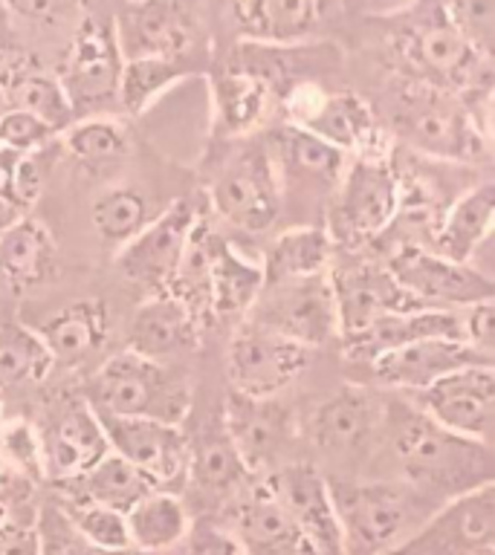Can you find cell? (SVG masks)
Returning a JSON list of instances; mask_svg holds the SVG:
<instances>
[{"instance_id":"obj_1","label":"cell","mask_w":495,"mask_h":555,"mask_svg":"<svg viewBox=\"0 0 495 555\" xmlns=\"http://www.w3.org/2000/svg\"><path fill=\"white\" fill-rule=\"evenodd\" d=\"M382 440L389 442L403 480L446 501L475 486L493 483V446L446 431L403 393L385 399Z\"/></svg>"},{"instance_id":"obj_2","label":"cell","mask_w":495,"mask_h":555,"mask_svg":"<svg viewBox=\"0 0 495 555\" xmlns=\"http://www.w3.org/2000/svg\"><path fill=\"white\" fill-rule=\"evenodd\" d=\"M345 555H391L434 512L432 494L406 480L328 477Z\"/></svg>"},{"instance_id":"obj_3","label":"cell","mask_w":495,"mask_h":555,"mask_svg":"<svg viewBox=\"0 0 495 555\" xmlns=\"http://www.w3.org/2000/svg\"><path fill=\"white\" fill-rule=\"evenodd\" d=\"M85 402L96 414L180 425L191 411V385L172 364L122 350L87 379Z\"/></svg>"},{"instance_id":"obj_4","label":"cell","mask_w":495,"mask_h":555,"mask_svg":"<svg viewBox=\"0 0 495 555\" xmlns=\"http://www.w3.org/2000/svg\"><path fill=\"white\" fill-rule=\"evenodd\" d=\"M394 128L415 151L441 163H472L484 154L490 137L464 95L426 81L399 87Z\"/></svg>"},{"instance_id":"obj_5","label":"cell","mask_w":495,"mask_h":555,"mask_svg":"<svg viewBox=\"0 0 495 555\" xmlns=\"http://www.w3.org/2000/svg\"><path fill=\"white\" fill-rule=\"evenodd\" d=\"M406 208V182L391 154L351 156L330 199L328 229L333 246H365L380 237Z\"/></svg>"},{"instance_id":"obj_6","label":"cell","mask_w":495,"mask_h":555,"mask_svg":"<svg viewBox=\"0 0 495 555\" xmlns=\"http://www.w3.org/2000/svg\"><path fill=\"white\" fill-rule=\"evenodd\" d=\"M122 64L125 59L116 47L113 24L93 21L87 15L73 29V41H69L59 73H55L76 119L111 116V111H119L116 95H119Z\"/></svg>"},{"instance_id":"obj_7","label":"cell","mask_w":495,"mask_h":555,"mask_svg":"<svg viewBox=\"0 0 495 555\" xmlns=\"http://www.w3.org/2000/svg\"><path fill=\"white\" fill-rule=\"evenodd\" d=\"M382 263L399 289L423 310H467L495 298V284L486 272L443 258L420 243H403Z\"/></svg>"},{"instance_id":"obj_8","label":"cell","mask_w":495,"mask_h":555,"mask_svg":"<svg viewBox=\"0 0 495 555\" xmlns=\"http://www.w3.org/2000/svg\"><path fill=\"white\" fill-rule=\"evenodd\" d=\"M403 55L415 81L443 87L452 93H490V61H484L455 29L443 12H432L399 35Z\"/></svg>"},{"instance_id":"obj_9","label":"cell","mask_w":495,"mask_h":555,"mask_svg":"<svg viewBox=\"0 0 495 555\" xmlns=\"http://www.w3.org/2000/svg\"><path fill=\"white\" fill-rule=\"evenodd\" d=\"M328 272L264 284L243 319L255 321L307 350L330 345L339 338V319Z\"/></svg>"},{"instance_id":"obj_10","label":"cell","mask_w":495,"mask_h":555,"mask_svg":"<svg viewBox=\"0 0 495 555\" xmlns=\"http://www.w3.org/2000/svg\"><path fill=\"white\" fill-rule=\"evenodd\" d=\"M290 125L310 130L328 145L347 156L389 154V142L373 111L363 95L351 90H321L316 85H299L287 93Z\"/></svg>"},{"instance_id":"obj_11","label":"cell","mask_w":495,"mask_h":555,"mask_svg":"<svg viewBox=\"0 0 495 555\" xmlns=\"http://www.w3.org/2000/svg\"><path fill=\"white\" fill-rule=\"evenodd\" d=\"M198 220L200 208L194 206V199H177L163 208L137 237H130L122 249H116L113 263L119 275L142 289L145 298L168 293Z\"/></svg>"},{"instance_id":"obj_12","label":"cell","mask_w":495,"mask_h":555,"mask_svg":"<svg viewBox=\"0 0 495 555\" xmlns=\"http://www.w3.org/2000/svg\"><path fill=\"white\" fill-rule=\"evenodd\" d=\"M307 362H310L307 347L246 319L234 330L232 341L226 347L229 385L246 397H281L302 376Z\"/></svg>"},{"instance_id":"obj_13","label":"cell","mask_w":495,"mask_h":555,"mask_svg":"<svg viewBox=\"0 0 495 555\" xmlns=\"http://www.w3.org/2000/svg\"><path fill=\"white\" fill-rule=\"evenodd\" d=\"M495 480L434 506L417 532L391 555H493Z\"/></svg>"},{"instance_id":"obj_14","label":"cell","mask_w":495,"mask_h":555,"mask_svg":"<svg viewBox=\"0 0 495 555\" xmlns=\"http://www.w3.org/2000/svg\"><path fill=\"white\" fill-rule=\"evenodd\" d=\"M212 208L241 232H267L281 211V185L267 145L243 147L212 182Z\"/></svg>"},{"instance_id":"obj_15","label":"cell","mask_w":495,"mask_h":555,"mask_svg":"<svg viewBox=\"0 0 495 555\" xmlns=\"http://www.w3.org/2000/svg\"><path fill=\"white\" fill-rule=\"evenodd\" d=\"M96 416L107 437V449L145 475L154 489L174 492L189 480V437L180 425L139 416Z\"/></svg>"},{"instance_id":"obj_16","label":"cell","mask_w":495,"mask_h":555,"mask_svg":"<svg viewBox=\"0 0 495 555\" xmlns=\"http://www.w3.org/2000/svg\"><path fill=\"white\" fill-rule=\"evenodd\" d=\"M411 399L429 420L467 440L493 446L495 364H469L443 376Z\"/></svg>"},{"instance_id":"obj_17","label":"cell","mask_w":495,"mask_h":555,"mask_svg":"<svg viewBox=\"0 0 495 555\" xmlns=\"http://www.w3.org/2000/svg\"><path fill=\"white\" fill-rule=\"evenodd\" d=\"M385 399L359 385H345L313 408L307 440L330 460H363L382 440Z\"/></svg>"},{"instance_id":"obj_18","label":"cell","mask_w":495,"mask_h":555,"mask_svg":"<svg viewBox=\"0 0 495 555\" xmlns=\"http://www.w3.org/2000/svg\"><path fill=\"white\" fill-rule=\"evenodd\" d=\"M111 24L125 61H186L198 38L194 15L182 0H125Z\"/></svg>"},{"instance_id":"obj_19","label":"cell","mask_w":495,"mask_h":555,"mask_svg":"<svg viewBox=\"0 0 495 555\" xmlns=\"http://www.w3.org/2000/svg\"><path fill=\"white\" fill-rule=\"evenodd\" d=\"M35 434L41 449V472L52 483L73 480L111 451L102 423L85 397L59 402L50 420L35 428Z\"/></svg>"},{"instance_id":"obj_20","label":"cell","mask_w":495,"mask_h":555,"mask_svg":"<svg viewBox=\"0 0 495 555\" xmlns=\"http://www.w3.org/2000/svg\"><path fill=\"white\" fill-rule=\"evenodd\" d=\"M278 503L293 518L310 555H345L337 512L330 501L328 477L310 463H287L264 477Z\"/></svg>"},{"instance_id":"obj_21","label":"cell","mask_w":495,"mask_h":555,"mask_svg":"<svg viewBox=\"0 0 495 555\" xmlns=\"http://www.w3.org/2000/svg\"><path fill=\"white\" fill-rule=\"evenodd\" d=\"M330 286H333V301H337L339 319V341L356 336L371 321L391 315V312L423 310L420 304L408 298L399 284L391 278L385 263L373 260H354L342 267H330Z\"/></svg>"},{"instance_id":"obj_22","label":"cell","mask_w":495,"mask_h":555,"mask_svg":"<svg viewBox=\"0 0 495 555\" xmlns=\"http://www.w3.org/2000/svg\"><path fill=\"white\" fill-rule=\"evenodd\" d=\"M469 364H495V356L481 353L460 338H423L377 356L368 362V367L380 388L411 397Z\"/></svg>"},{"instance_id":"obj_23","label":"cell","mask_w":495,"mask_h":555,"mask_svg":"<svg viewBox=\"0 0 495 555\" xmlns=\"http://www.w3.org/2000/svg\"><path fill=\"white\" fill-rule=\"evenodd\" d=\"M330 0H238V33L252 47L290 50L313 41L325 26Z\"/></svg>"},{"instance_id":"obj_24","label":"cell","mask_w":495,"mask_h":555,"mask_svg":"<svg viewBox=\"0 0 495 555\" xmlns=\"http://www.w3.org/2000/svg\"><path fill=\"white\" fill-rule=\"evenodd\" d=\"M220 425L241 454L243 466L250 468V475L272 463V457L284 449V442L293 434L290 408L281 405L278 397H246L238 390L226 397Z\"/></svg>"},{"instance_id":"obj_25","label":"cell","mask_w":495,"mask_h":555,"mask_svg":"<svg viewBox=\"0 0 495 555\" xmlns=\"http://www.w3.org/2000/svg\"><path fill=\"white\" fill-rule=\"evenodd\" d=\"M200 327H203V321L177 295H148L134 312L125 350L145 356L151 362L172 364L174 359L198 350Z\"/></svg>"},{"instance_id":"obj_26","label":"cell","mask_w":495,"mask_h":555,"mask_svg":"<svg viewBox=\"0 0 495 555\" xmlns=\"http://www.w3.org/2000/svg\"><path fill=\"white\" fill-rule=\"evenodd\" d=\"M423 338H460V310L391 312V315L371 321L356 336L342 338V345L351 359L368 364L377 356L415 345Z\"/></svg>"},{"instance_id":"obj_27","label":"cell","mask_w":495,"mask_h":555,"mask_svg":"<svg viewBox=\"0 0 495 555\" xmlns=\"http://www.w3.org/2000/svg\"><path fill=\"white\" fill-rule=\"evenodd\" d=\"M234 538L246 555H310L293 518L278 503L267 480H261L241 498L234 515Z\"/></svg>"},{"instance_id":"obj_28","label":"cell","mask_w":495,"mask_h":555,"mask_svg":"<svg viewBox=\"0 0 495 555\" xmlns=\"http://www.w3.org/2000/svg\"><path fill=\"white\" fill-rule=\"evenodd\" d=\"M55 364H81L111 336V315L99 298H78L43 319L35 330Z\"/></svg>"},{"instance_id":"obj_29","label":"cell","mask_w":495,"mask_h":555,"mask_svg":"<svg viewBox=\"0 0 495 555\" xmlns=\"http://www.w3.org/2000/svg\"><path fill=\"white\" fill-rule=\"evenodd\" d=\"M59 269V246L50 229L26 215L9 232L0 234V281L12 293L38 289Z\"/></svg>"},{"instance_id":"obj_30","label":"cell","mask_w":495,"mask_h":555,"mask_svg":"<svg viewBox=\"0 0 495 555\" xmlns=\"http://www.w3.org/2000/svg\"><path fill=\"white\" fill-rule=\"evenodd\" d=\"M495 220V185L493 182H478L472 189L460 194L441 223L434 225V251L443 258L472 263L478 249L490 241Z\"/></svg>"},{"instance_id":"obj_31","label":"cell","mask_w":495,"mask_h":555,"mask_svg":"<svg viewBox=\"0 0 495 555\" xmlns=\"http://www.w3.org/2000/svg\"><path fill=\"white\" fill-rule=\"evenodd\" d=\"M215 119L229 137H246L264 125L272 102V81L255 67H224L212 78Z\"/></svg>"},{"instance_id":"obj_32","label":"cell","mask_w":495,"mask_h":555,"mask_svg":"<svg viewBox=\"0 0 495 555\" xmlns=\"http://www.w3.org/2000/svg\"><path fill=\"white\" fill-rule=\"evenodd\" d=\"M267 151L276 171L281 168L293 180L316 182V185L330 191L337 189L339 177H342L347 159H351L339 147L328 145L325 139H319L310 130L299 128V125H290V121L269 137Z\"/></svg>"},{"instance_id":"obj_33","label":"cell","mask_w":495,"mask_h":555,"mask_svg":"<svg viewBox=\"0 0 495 555\" xmlns=\"http://www.w3.org/2000/svg\"><path fill=\"white\" fill-rule=\"evenodd\" d=\"M67 503H96L104 509L125 512L137 501H142L148 492H154V483L145 475H139L137 468L125 463L119 454L107 451L96 466L81 472L73 480L55 483Z\"/></svg>"},{"instance_id":"obj_34","label":"cell","mask_w":495,"mask_h":555,"mask_svg":"<svg viewBox=\"0 0 495 555\" xmlns=\"http://www.w3.org/2000/svg\"><path fill=\"white\" fill-rule=\"evenodd\" d=\"M125 527L134 553L156 555L180 546L182 538L189 535L191 515L180 494L154 489L125 512Z\"/></svg>"},{"instance_id":"obj_35","label":"cell","mask_w":495,"mask_h":555,"mask_svg":"<svg viewBox=\"0 0 495 555\" xmlns=\"http://www.w3.org/2000/svg\"><path fill=\"white\" fill-rule=\"evenodd\" d=\"M261 289H264L261 263L246 258L217 234L212 263H208V315H246Z\"/></svg>"},{"instance_id":"obj_36","label":"cell","mask_w":495,"mask_h":555,"mask_svg":"<svg viewBox=\"0 0 495 555\" xmlns=\"http://www.w3.org/2000/svg\"><path fill=\"white\" fill-rule=\"evenodd\" d=\"M333 241L321 225H295L287 229L264 251L261 272L264 284H278V281H295V278L325 275L333 267Z\"/></svg>"},{"instance_id":"obj_37","label":"cell","mask_w":495,"mask_h":555,"mask_svg":"<svg viewBox=\"0 0 495 555\" xmlns=\"http://www.w3.org/2000/svg\"><path fill=\"white\" fill-rule=\"evenodd\" d=\"M250 477L241 454L220 428H206L198 440H189V480L198 483L203 492L226 494L238 489Z\"/></svg>"},{"instance_id":"obj_38","label":"cell","mask_w":495,"mask_h":555,"mask_svg":"<svg viewBox=\"0 0 495 555\" xmlns=\"http://www.w3.org/2000/svg\"><path fill=\"white\" fill-rule=\"evenodd\" d=\"M3 104L7 107H17V111H26L43 119L55 133H64V130L76 121V113L69 107L67 95L61 90L59 78L47 73V69L35 61L21 73L17 78H12L7 87H3Z\"/></svg>"},{"instance_id":"obj_39","label":"cell","mask_w":495,"mask_h":555,"mask_svg":"<svg viewBox=\"0 0 495 555\" xmlns=\"http://www.w3.org/2000/svg\"><path fill=\"white\" fill-rule=\"evenodd\" d=\"M151 199L130 185L102 191L90 206V223L96 237L113 249H122L130 237H137L151 223Z\"/></svg>"},{"instance_id":"obj_40","label":"cell","mask_w":495,"mask_h":555,"mask_svg":"<svg viewBox=\"0 0 495 555\" xmlns=\"http://www.w3.org/2000/svg\"><path fill=\"white\" fill-rule=\"evenodd\" d=\"M189 76V64L177 59H134L122 64L116 107L128 116L145 113L151 104Z\"/></svg>"},{"instance_id":"obj_41","label":"cell","mask_w":495,"mask_h":555,"mask_svg":"<svg viewBox=\"0 0 495 555\" xmlns=\"http://www.w3.org/2000/svg\"><path fill=\"white\" fill-rule=\"evenodd\" d=\"M55 367L41 336L24 324H0V390L35 385Z\"/></svg>"},{"instance_id":"obj_42","label":"cell","mask_w":495,"mask_h":555,"mask_svg":"<svg viewBox=\"0 0 495 555\" xmlns=\"http://www.w3.org/2000/svg\"><path fill=\"white\" fill-rule=\"evenodd\" d=\"M59 139L76 163L90 165V168L116 163L128 151V133L119 125V119H113V116L76 119Z\"/></svg>"},{"instance_id":"obj_43","label":"cell","mask_w":495,"mask_h":555,"mask_svg":"<svg viewBox=\"0 0 495 555\" xmlns=\"http://www.w3.org/2000/svg\"><path fill=\"white\" fill-rule=\"evenodd\" d=\"M59 512L69 524L85 544L96 550H107V553H128V527H125V515L116 509H104L96 503H61Z\"/></svg>"},{"instance_id":"obj_44","label":"cell","mask_w":495,"mask_h":555,"mask_svg":"<svg viewBox=\"0 0 495 555\" xmlns=\"http://www.w3.org/2000/svg\"><path fill=\"white\" fill-rule=\"evenodd\" d=\"M441 12L481 59L493 61L495 0H446Z\"/></svg>"},{"instance_id":"obj_45","label":"cell","mask_w":495,"mask_h":555,"mask_svg":"<svg viewBox=\"0 0 495 555\" xmlns=\"http://www.w3.org/2000/svg\"><path fill=\"white\" fill-rule=\"evenodd\" d=\"M55 139L59 133L33 113L17 107H3L0 113V147H9L12 154H35L50 147Z\"/></svg>"},{"instance_id":"obj_46","label":"cell","mask_w":495,"mask_h":555,"mask_svg":"<svg viewBox=\"0 0 495 555\" xmlns=\"http://www.w3.org/2000/svg\"><path fill=\"white\" fill-rule=\"evenodd\" d=\"M7 9L38 29H76L87 17V0H3Z\"/></svg>"},{"instance_id":"obj_47","label":"cell","mask_w":495,"mask_h":555,"mask_svg":"<svg viewBox=\"0 0 495 555\" xmlns=\"http://www.w3.org/2000/svg\"><path fill=\"white\" fill-rule=\"evenodd\" d=\"M0 457L15 468L26 480H41V449H38V434L29 423L17 420L0 428Z\"/></svg>"},{"instance_id":"obj_48","label":"cell","mask_w":495,"mask_h":555,"mask_svg":"<svg viewBox=\"0 0 495 555\" xmlns=\"http://www.w3.org/2000/svg\"><path fill=\"white\" fill-rule=\"evenodd\" d=\"M180 555H246L238 538L229 529H220L208 520L191 524L189 535L180 541Z\"/></svg>"},{"instance_id":"obj_49","label":"cell","mask_w":495,"mask_h":555,"mask_svg":"<svg viewBox=\"0 0 495 555\" xmlns=\"http://www.w3.org/2000/svg\"><path fill=\"white\" fill-rule=\"evenodd\" d=\"M41 154L43 151L17 156L15 177H12V199L21 208H26V211L38 203V197L43 194V185H47V171H43Z\"/></svg>"},{"instance_id":"obj_50","label":"cell","mask_w":495,"mask_h":555,"mask_svg":"<svg viewBox=\"0 0 495 555\" xmlns=\"http://www.w3.org/2000/svg\"><path fill=\"white\" fill-rule=\"evenodd\" d=\"M460 338L469 347H475L481 353L495 356V307L493 301L472 304L467 310H460Z\"/></svg>"},{"instance_id":"obj_51","label":"cell","mask_w":495,"mask_h":555,"mask_svg":"<svg viewBox=\"0 0 495 555\" xmlns=\"http://www.w3.org/2000/svg\"><path fill=\"white\" fill-rule=\"evenodd\" d=\"M47 524H50L52 529H55V541H52L50 535H43V532H38V541H41V555H139L134 553V550H128V553H107V550H96V546L85 544L81 538L69 529V524L64 520V515L61 512H55V515H47Z\"/></svg>"},{"instance_id":"obj_52","label":"cell","mask_w":495,"mask_h":555,"mask_svg":"<svg viewBox=\"0 0 495 555\" xmlns=\"http://www.w3.org/2000/svg\"><path fill=\"white\" fill-rule=\"evenodd\" d=\"M0 555H41L38 527L12 520V524L0 532Z\"/></svg>"},{"instance_id":"obj_53","label":"cell","mask_w":495,"mask_h":555,"mask_svg":"<svg viewBox=\"0 0 495 555\" xmlns=\"http://www.w3.org/2000/svg\"><path fill=\"white\" fill-rule=\"evenodd\" d=\"M26 208H21L9 194H0V234L9 232L17 220H24Z\"/></svg>"},{"instance_id":"obj_54","label":"cell","mask_w":495,"mask_h":555,"mask_svg":"<svg viewBox=\"0 0 495 555\" xmlns=\"http://www.w3.org/2000/svg\"><path fill=\"white\" fill-rule=\"evenodd\" d=\"M17 156L12 154L9 147H0V194H9L12 197V177H15Z\"/></svg>"},{"instance_id":"obj_55","label":"cell","mask_w":495,"mask_h":555,"mask_svg":"<svg viewBox=\"0 0 495 555\" xmlns=\"http://www.w3.org/2000/svg\"><path fill=\"white\" fill-rule=\"evenodd\" d=\"M411 3H417V0H373V7H377V12H382V15L403 12V9H408Z\"/></svg>"},{"instance_id":"obj_56","label":"cell","mask_w":495,"mask_h":555,"mask_svg":"<svg viewBox=\"0 0 495 555\" xmlns=\"http://www.w3.org/2000/svg\"><path fill=\"white\" fill-rule=\"evenodd\" d=\"M12 520L15 518H12V512H9V503L0 501V532H3V529H7Z\"/></svg>"},{"instance_id":"obj_57","label":"cell","mask_w":495,"mask_h":555,"mask_svg":"<svg viewBox=\"0 0 495 555\" xmlns=\"http://www.w3.org/2000/svg\"><path fill=\"white\" fill-rule=\"evenodd\" d=\"M0 423H3V390H0Z\"/></svg>"},{"instance_id":"obj_58","label":"cell","mask_w":495,"mask_h":555,"mask_svg":"<svg viewBox=\"0 0 495 555\" xmlns=\"http://www.w3.org/2000/svg\"><path fill=\"white\" fill-rule=\"evenodd\" d=\"M3 107H7V104H3V95H0V113H3Z\"/></svg>"}]
</instances>
